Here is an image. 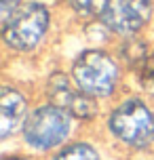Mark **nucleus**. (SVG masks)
<instances>
[{
	"label": "nucleus",
	"mask_w": 154,
	"mask_h": 160,
	"mask_svg": "<svg viewBox=\"0 0 154 160\" xmlns=\"http://www.w3.org/2000/svg\"><path fill=\"white\" fill-rule=\"evenodd\" d=\"M110 131L131 148H148L154 143V114L144 101L131 97L112 112Z\"/></svg>",
	"instance_id": "obj_1"
},
{
	"label": "nucleus",
	"mask_w": 154,
	"mask_h": 160,
	"mask_svg": "<svg viewBox=\"0 0 154 160\" xmlns=\"http://www.w3.org/2000/svg\"><path fill=\"white\" fill-rule=\"evenodd\" d=\"M74 80L80 91L91 97L110 95L118 82V65L104 51H85L72 68Z\"/></svg>",
	"instance_id": "obj_2"
},
{
	"label": "nucleus",
	"mask_w": 154,
	"mask_h": 160,
	"mask_svg": "<svg viewBox=\"0 0 154 160\" xmlns=\"http://www.w3.org/2000/svg\"><path fill=\"white\" fill-rule=\"evenodd\" d=\"M70 133V116L59 105H42L25 118L23 137L34 150H53Z\"/></svg>",
	"instance_id": "obj_3"
},
{
	"label": "nucleus",
	"mask_w": 154,
	"mask_h": 160,
	"mask_svg": "<svg viewBox=\"0 0 154 160\" xmlns=\"http://www.w3.org/2000/svg\"><path fill=\"white\" fill-rule=\"evenodd\" d=\"M49 28V11L38 2L19 7L4 21V42L17 51H32Z\"/></svg>",
	"instance_id": "obj_4"
},
{
	"label": "nucleus",
	"mask_w": 154,
	"mask_h": 160,
	"mask_svg": "<svg viewBox=\"0 0 154 160\" xmlns=\"http://www.w3.org/2000/svg\"><path fill=\"white\" fill-rule=\"evenodd\" d=\"M152 15V0H105L101 21L116 34H133Z\"/></svg>",
	"instance_id": "obj_5"
},
{
	"label": "nucleus",
	"mask_w": 154,
	"mask_h": 160,
	"mask_svg": "<svg viewBox=\"0 0 154 160\" xmlns=\"http://www.w3.org/2000/svg\"><path fill=\"white\" fill-rule=\"evenodd\" d=\"M49 95L55 99V105L64 108L68 114H72L76 118H93L97 112L91 95H87L80 88H74L70 80L61 74L49 80Z\"/></svg>",
	"instance_id": "obj_6"
},
{
	"label": "nucleus",
	"mask_w": 154,
	"mask_h": 160,
	"mask_svg": "<svg viewBox=\"0 0 154 160\" xmlns=\"http://www.w3.org/2000/svg\"><path fill=\"white\" fill-rule=\"evenodd\" d=\"M25 120V99L15 88L4 87L0 93V137L7 139Z\"/></svg>",
	"instance_id": "obj_7"
},
{
	"label": "nucleus",
	"mask_w": 154,
	"mask_h": 160,
	"mask_svg": "<svg viewBox=\"0 0 154 160\" xmlns=\"http://www.w3.org/2000/svg\"><path fill=\"white\" fill-rule=\"evenodd\" d=\"M53 160H101L97 150L89 143H72L64 148Z\"/></svg>",
	"instance_id": "obj_8"
},
{
	"label": "nucleus",
	"mask_w": 154,
	"mask_h": 160,
	"mask_svg": "<svg viewBox=\"0 0 154 160\" xmlns=\"http://www.w3.org/2000/svg\"><path fill=\"white\" fill-rule=\"evenodd\" d=\"M68 2L80 15H99L105 0H68Z\"/></svg>",
	"instance_id": "obj_9"
},
{
	"label": "nucleus",
	"mask_w": 154,
	"mask_h": 160,
	"mask_svg": "<svg viewBox=\"0 0 154 160\" xmlns=\"http://www.w3.org/2000/svg\"><path fill=\"white\" fill-rule=\"evenodd\" d=\"M0 2H2V7H0V8H2V21H7L8 17L19 8V7H17L19 0H0Z\"/></svg>",
	"instance_id": "obj_10"
},
{
	"label": "nucleus",
	"mask_w": 154,
	"mask_h": 160,
	"mask_svg": "<svg viewBox=\"0 0 154 160\" xmlns=\"http://www.w3.org/2000/svg\"><path fill=\"white\" fill-rule=\"evenodd\" d=\"M4 160H28V158H21V156H11V158H4Z\"/></svg>",
	"instance_id": "obj_11"
}]
</instances>
